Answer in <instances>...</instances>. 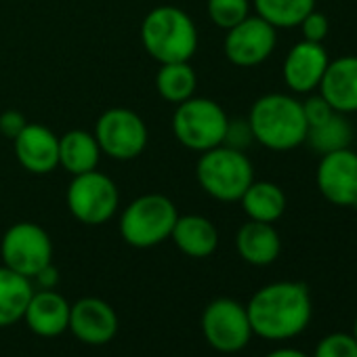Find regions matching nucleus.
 I'll return each instance as SVG.
<instances>
[{
    "mask_svg": "<svg viewBox=\"0 0 357 357\" xmlns=\"http://www.w3.org/2000/svg\"><path fill=\"white\" fill-rule=\"evenodd\" d=\"M313 357H357V340L344 332L328 334L317 342Z\"/></svg>",
    "mask_w": 357,
    "mask_h": 357,
    "instance_id": "obj_27",
    "label": "nucleus"
},
{
    "mask_svg": "<svg viewBox=\"0 0 357 357\" xmlns=\"http://www.w3.org/2000/svg\"><path fill=\"white\" fill-rule=\"evenodd\" d=\"M17 162L32 174H49L59 166V137L45 124H26L13 139Z\"/></svg>",
    "mask_w": 357,
    "mask_h": 357,
    "instance_id": "obj_15",
    "label": "nucleus"
},
{
    "mask_svg": "<svg viewBox=\"0 0 357 357\" xmlns=\"http://www.w3.org/2000/svg\"><path fill=\"white\" fill-rule=\"evenodd\" d=\"M238 255L255 267L271 265L282 252V240L273 223L246 221L236 234Z\"/></svg>",
    "mask_w": 357,
    "mask_h": 357,
    "instance_id": "obj_19",
    "label": "nucleus"
},
{
    "mask_svg": "<svg viewBox=\"0 0 357 357\" xmlns=\"http://www.w3.org/2000/svg\"><path fill=\"white\" fill-rule=\"evenodd\" d=\"M353 139V126L351 122L344 118V114L334 112L326 122L311 126L307 130V139L305 143H309L317 153H330L336 149H344L349 147Z\"/></svg>",
    "mask_w": 357,
    "mask_h": 357,
    "instance_id": "obj_25",
    "label": "nucleus"
},
{
    "mask_svg": "<svg viewBox=\"0 0 357 357\" xmlns=\"http://www.w3.org/2000/svg\"><path fill=\"white\" fill-rule=\"evenodd\" d=\"M170 238L178 250L192 259H206L219 246L215 223L202 215H178Z\"/></svg>",
    "mask_w": 357,
    "mask_h": 357,
    "instance_id": "obj_18",
    "label": "nucleus"
},
{
    "mask_svg": "<svg viewBox=\"0 0 357 357\" xmlns=\"http://www.w3.org/2000/svg\"><path fill=\"white\" fill-rule=\"evenodd\" d=\"M202 334L219 353L242 351L252 338L246 307L227 296L215 298L202 313Z\"/></svg>",
    "mask_w": 357,
    "mask_h": 357,
    "instance_id": "obj_10",
    "label": "nucleus"
},
{
    "mask_svg": "<svg viewBox=\"0 0 357 357\" xmlns=\"http://www.w3.org/2000/svg\"><path fill=\"white\" fill-rule=\"evenodd\" d=\"M301 32H303V40L309 43H324L326 36L330 34V22L324 13L319 11H311L303 22H301Z\"/></svg>",
    "mask_w": 357,
    "mask_h": 357,
    "instance_id": "obj_28",
    "label": "nucleus"
},
{
    "mask_svg": "<svg viewBox=\"0 0 357 357\" xmlns=\"http://www.w3.org/2000/svg\"><path fill=\"white\" fill-rule=\"evenodd\" d=\"M34 280H36V284L40 286V288H45V290H49V288H55L57 286V282H59V271L53 267V263L51 265H47L45 269H40L36 275H34Z\"/></svg>",
    "mask_w": 357,
    "mask_h": 357,
    "instance_id": "obj_32",
    "label": "nucleus"
},
{
    "mask_svg": "<svg viewBox=\"0 0 357 357\" xmlns=\"http://www.w3.org/2000/svg\"><path fill=\"white\" fill-rule=\"evenodd\" d=\"M70 309L72 305L55 292L53 288L45 290L40 288L38 292L32 294L28 309L24 313V321L28 328L43 338H55L68 332L70 328Z\"/></svg>",
    "mask_w": 357,
    "mask_h": 357,
    "instance_id": "obj_16",
    "label": "nucleus"
},
{
    "mask_svg": "<svg viewBox=\"0 0 357 357\" xmlns=\"http://www.w3.org/2000/svg\"><path fill=\"white\" fill-rule=\"evenodd\" d=\"M250 141H255V139H252V130H250L248 120H238V122L229 120L223 145H229V147H236V149H242L244 151V147Z\"/></svg>",
    "mask_w": 357,
    "mask_h": 357,
    "instance_id": "obj_30",
    "label": "nucleus"
},
{
    "mask_svg": "<svg viewBox=\"0 0 357 357\" xmlns=\"http://www.w3.org/2000/svg\"><path fill=\"white\" fill-rule=\"evenodd\" d=\"M26 124H28L26 116L17 109H7V112L0 114V132H3L5 137H9L11 141L24 130Z\"/></svg>",
    "mask_w": 357,
    "mask_h": 357,
    "instance_id": "obj_31",
    "label": "nucleus"
},
{
    "mask_svg": "<svg viewBox=\"0 0 357 357\" xmlns=\"http://www.w3.org/2000/svg\"><path fill=\"white\" fill-rule=\"evenodd\" d=\"M198 76L190 61L162 63L155 74V91L168 103H183L196 95Z\"/></svg>",
    "mask_w": 357,
    "mask_h": 357,
    "instance_id": "obj_23",
    "label": "nucleus"
},
{
    "mask_svg": "<svg viewBox=\"0 0 357 357\" xmlns=\"http://www.w3.org/2000/svg\"><path fill=\"white\" fill-rule=\"evenodd\" d=\"M252 334L265 340L298 336L311 321V294L301 282H273L252 294L246 305Z\"/></svg>",
    "mask_w": 357,
    "mask_h": 357,
    "instance_id": "obj_1",
    "label": "nucleus"
},
{
    "mask_svg": "<svg viewBox=\"0 0 357 357\" xmlns=\"http://www.w3.org/2000/svg\"><path fill=\"white\" fill-rule=\"evenodd\" d=\"M257 15L275 30L298 28L301 22L315 9V0H252Z\"/></svg>",
    "mask_w": 357,
    "mask_h": 357,
    "instance_id": "obj_24",
    "label": "nucleus"
},
{
    "mask_svg": "<svg viewBox=\"0 0 357 357\" xmlns=\"http://www.w3.org/2000/svg\"><path fill=\"white\" fill-rule=\"evenodd\" d=\"M265 357H309V355L303 353V351H298V349H288V347H284V349H275V351L267 353Z\"/></svg>",
    "mask_w": 357,
    "mask_h": 357,
    "instance_id": "obj_33",
    "label": "nucleus"
},
{
    "mask_svg": "<svg viewBox=\"0 0 357 357\" xmlns=\"http://www.w3.org/2000/svg\"><path fill=\"white\" fill-rule=\"evenodd\" d=\"M317 89L334 112H357V55L332 59Z\"/></svg>",
    "mask_w": 357,
    "mask_h": 357,
    "instance_id": "obj_17",
    "label": "nucleus"
},
{
    "mask_svg": "<svg viewBox=\"0 0 357 357\" xmlns=\"http://www.w3.org/2000/svg\"><path fill=\"white\" fill-rule=\"evenodd\" d=\"M315 183L330 204L357 208V153L349 147L324 153L315 170Z\"/></svg>",
    "mask_w": 357,
    "mask_h": 357,
    "instance_id": "obj_12",
    "label": "nucleus"
},
{
    "mask_svg": "<svg viewBox=\"0 0 357 357\" xmlns=\"http://www.w3.org/2000/svg\"><path fill=\"white\" fill-rule=\"evenodd\" d=\"M141 45L160 66L190 61L198 51L196 22L183 9L160 5L141 22Z\"/></svg>",
    "mask_w": 357,
    "mask_h": 357,
    "instance_id": "obj_3",
    "label": "nucleus"
},
{
    "mask_svg": "<svg viewBox=\"0 0 357 357\" xmlns=\"http://www.w3.org/2000/svg\"><path fill=\"white\" fill-rule=\"evenodd\" d=\"M178 219V211L164 194H143L120 215V236L132 248H153L166 242Z\"/></svg>",
    "mask_w": 357,
    "mask_h": 357,
    "instance_id": "obj_5",
    "label": "nucleus"
},
{
    "mask_svg": "<svg viewBox=\"0 0 357 357\" xmlns=\"http://www.w3.org/2000/svg\"><path fill=\"white\" fill-rule=\"evenodd\" d=\"M68 330L86 344H105L118 332V315L103 298L84 296L72 305Z\"/></svg>",
    "mask_w": 357,
    "mask_h": 357,
    "instance_id": "obj_14",
    "label": "nucleus"
},
{
    "mask_svg": "<svg viewBox=\"0 0 357 357\" xmlns=\"http://www.w3.org/2000/svg\"><path fill=\"white\" fill-rule=\"evenodd\" d=\"M206 11L211 22L227 32L250 15V0H206Z\"/></svg>",
    "mask_w": 357,
    "mask_h": 357,
    "instance_id": "obj_26",
    "label": "nucleus"
},
{
    "mask_svg": "<svg viewBox=\"0 0 357 357\" xmlns=\"http://www.w3.org/2000/svg\"><path fill=\"white\" fill-rule=\"evenodd\" d=\"M275 28L259 15H248L244 22L227 30L223 40L225 57L238 68H255L271 57L275 51Z\"/></svg>",
    "mask_w": 357,
    "mask_h": 357,
    "instance_id": "obj_11",
    "label": "nucleus"
},
{
    "mask_svg": "<svg viewBox=\"0 0 357 357\" xmlns=\"http://www.w3.org/2000/svg\"><path fill=\"white\" fill-rule=\"evenodd\" d=\"M101 155V147L89 130L74 128L59 137V166L72 176L95 170Z\"/></svg>",
    "mask_w": 357,
    "mask_h": 357,
    "instance_id": "obj_20",
    "label": "nucleus"
},
{
    "mask_svg": "<svg viewBox=\"0 0 357 357\" xmlns=\"http://www.w3.org/2000/svg\"><path fill=\"white\" fill-rule=\"evenodd\" d=\"M93 135L101 147V153L118 162L139 158L149 139L145 120L128 107L105 109L97 118Z\"/></svg>",
    "mask_w": 357,
    "mask_h": 357,
    "instance_id": "obj_8",
    "label": "nucleus"
},
{
    "mask_svg": "<svg viewBox=\"0 0 357 357\" xmlns=\"http://www.w3.org/2000/svg\"><path fill=\"white\" fill-rule=\"evenodd\" d=\"M174 139L192 151H208L223 145L229 116L225 109L208 97H190L178 103L172 114Z\"/></svg>",
    "mask_w": 357,
    "mask_h": 357,
    "instance_id": "obj_6",
    "label": "nucleus"
},
{
    "mask_svg": "<svg viewBox=\"0 0 357 357\" xmlns=\"http://www.w3.org/2000/svg\"><path fill=\"white\" fill-rule=\"evenodd\" d=\"M242 208L250 221L275 223L286 213V194L278 183L252 181L240 198Z\"/></svg>",
    "mask_w": 357,
    "mask_h": 357,
    "instance_id": "obj_22",
    "label": "nucleus"
},
{
    "mask_svg": "<svg viewBox=\"0 0 357 357\" xmlns=\"http://www.w3.org/2000/svg\"><path fill=\"white\" fill-rule=\"evenodd\" d=\"M32 294L34 286L30 278L0 265V328L24 319Z\"/></svg>",
    "mask_w": 357,
    "mask_h": 357,
    "instance_id": "obj_21",
    "label": "nucleus"
},
{
    "mask_svg": "<svg viewBox=\"0 0 357 357\" xmlns=\"http://www.w3.org/2000/svg\"><path fill=\"white\" fill-rule=\"evenodd\" d=\"M252 139L271 151H290L307 139V118L303 101L284 93H269L259 97L248 114Z\"/></svg>",
    "mask_w": 357,
    "mask_h": 357,
    "instance_id": "obj_2",
    "label": "nucleus"
},
{
    "mask_svg": "<svg viewBox=\"0 0 357 357\" xmlns=\"http://www.w3.org/2000/svg\"><path fill=\"white\" fill-rule=\"evenodd\" d=\"M196 178L202 192L211 198L219 202H240L242 194L255 181V166L242 149L217 145L200 153Z\"/></svg>",
    "mask_w": 357,
    "mask_h": 357,
    "instance_id": "obj_4",
    "label": "nucleus"
},
{
    "mask_svg": "<svg viewBox=\"0 0 357 357\" xmlns=\"http://www.w3.org/2000/svg\"><path fill=\"white\" fill-rule=\"evenodd\" d=\"M70 215L82 225H103L112 221L120 206V190L114 178L95 170L74 174L66 194Z\"/></svg>",
    "mask_w": 357,
    "mask_h": 357,
    "instance_id": "obj_7",
    "label": "nucleus"
},
{
    "mask_svg": "<svg viewBox=\"0 0 357 357\" xmlns=\"http://www.w3.org/2000/svg\"><path fill=\"white\" fill-rule=\"evenodd\" d=\"M328 63L330 57L321 43L301 40L288 51L284 59V68H282L284 82L296 95L313 93L319 86Z\"/></svg>",
    "mask_w": 357,
    "mask_h": 357,
    "instance_id": "obj_13",
    "label": "nucleus"
},
{
    "mask_svg": "<svg viewBox=\"0 0 357 357\" xmlns=\"http://www.w3.org/2000/svg\"><path fill=\"white\" fill-rule=\"evenodd\" d=\"M303 112H305V118H307L309 128L326 122L334 114V109L330 107V103L321 95H313L307 101H303Z\"/></svg>",
    "mask_w": 357,
    "mask_h": 357,
    "instance_id": "obj_29",
    "label": "nucleus"
},
{
    "mask_svg": "<svg viewBox=\"0 0 357 357\" xmlns=\"http://www.w3.org/2000/svg\"><path fill=\"white\" fill-rule=\"evenodd\" d=\"M3 265L34 280V275L53 263L51 236L32 221H20L11 225L0 240Z\"/></svg>",
    "mask_w": 357,
    "mask_h": 357,
    "instance_id": "obj_9",
    "label": "nucleus"
},
{
    "mask_svg": "<svg viewBox=\"0 0 357 357\" xmlns=\"http://www.w3.org/2000/svg\"><path fill=\"white\" fill-rule=\"evenodd\" d=\"M353 338L357 340V317H355V324H353Z\"/></svg>",
    "mask_w": 357,
    "mask_h": 357,
    "instance_id": "obj_34",
    "label": "nucleus"
}]
</instances>
